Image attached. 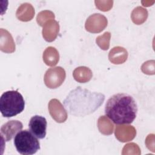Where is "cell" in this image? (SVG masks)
Instances as JSON below:
<instances>
[{
    "instance_id": "ba28073f",
    "label": "cell",
    "mask_w": 155,
    "mask_h": 155,
    "mask_svg": "<svg viewBox=\"0 0 155 155\" xmlns=\"http://www.w3.org/2000/svg\"><path fill=\"white\" fill-rule=\"evenodd\" d=\"M48 108L50 116L56 122L62 123L67 120V111L57 99H51L48 103Z\"/></svg>"
},
{
    "instance_id": "7c38bea8",
    "label": "cell",
    "mask_w": 155,
    "mask_h": 155,
    "mask_svg": "<svg viewBox=\"0 0 155 155\" xmlns=\"http://www.w3.org/2000/svg\"><path fill=\"white\" fill-rule=\"evenodd\" d=\"M0 49L7 53H11L15 51V43L12 36L4 28L0 29Z\"/></svg>"
},
{
    "instance_id": "603a6c76",
    "label": "cell",
    "mask_w": 155,
    "mask_h": 155,
    "mask_svg": "<svg viewBox=\"0 0 155 155\" xmlns=\"http://www.w3.org/2000/svg\"><path fill=\"white\" fill-rule=\"evenodd\" d=\"M141 70L143 73L147 74H154V61H148L143 64Z\"/></svg>"
},
{
    "instance_id": "44dd1931",
    "label": "cell",
    "mask_w": 155,
    "mask_h": 155,
    "mask_svg": "<svg viewBox=\"0 0 155 155\" xmlns=\"http://www.w3.org/2000/svg\"><path fill=\"white\" fill-rule=\"evenodd\" d=\"M122 154H140V148L135 143H130L126 144L122 150Z\"/></svg>"
},
{
    "instance_id": "30bf717a",
    "label": "cell",
    "mask_w": 155,
    "mask_h": 155,
    "mask_svg": "<svg viewBox=\"0 0 155 155\" xmlns=\"http://www.w3.org/2000/svg\"><path fill=\"white\" fill-rule=\"evenodd\" d=\"M114 134L118 140L126 142L133 140L135 137L136 130L133 126L121 125L116 126Z\"/></svg>"
},
{
    "instance_id": "7a4b0ae2",
    "label": "cell",
    "mask_w": 155,
    "mask_h": 155,
    "mask_svg": "<svg viewBox=\"0 0 155 155\" xmlns=\"http://www.w3.org/2000/svg\"><path fill=\"white\" fill-rule=\"evenodd\" d=\"M137 106L134 98L126 93L113 95L107 101L105 115L116 124H128L136 117Z\"/></svg>"
},
{
    "instance_id": "8fae6325",
    "label": "cell",
    "mask_w": 155,
    "mask_h": 155,
    "mask_svg": "<svg viewBox=\"0 0 155 155\" xmlns=\"http://www.w3.org/2000/svg\"><path fill=\"white\" fill-rule=\"evenodd\" d=\"M59 31V25L54 19L50 20L45 23L42 31L44 39L47 42H53L57 38Z\"/></svg>"
},
{
    "instance_id": "6da1fadb",
    "label": "cell",
    "mask_w": 155,
    "mask_h": 155,
    "mask_svg": "<svg viewBox=\"0 0 155 155\" xmlns=\"http://www.w3.org/2000/svg\"><path fill=\"white\" fill-rule=\"evenodd\" d=\"M104 99L105 96L102 93L91 92L78 87L69 93L64 101V105L70 114L83 117L94 112Z\"/></svg>"
},
{
    "instance_id": "5bb4252c",
    "label": "cell",
    "mask_w": 155,
    "mask_h": 155,
    "mask_svg": "<svg viewBox=\"0 0 155 155\" xmlns=\"http://www.w3.org/2000/svg\"><path fill=\"white\" fill-rule=\"evenodd\" d=\"M128 58L127 50L120 46L113 47L108 54L110 61L114 64H120L124 63Z\"/></svg>"
},
{
    "instance_id": "3957f363",
    "label": "cell",
    "mask_w": 155,
    "mask_h": 155,
    "mask_svg": "<svg viewBox=\"0 0 155 155\" xmlns=\"http://www.w3.org/2000/svg\"><path fill=\"white\" fill-rule=\"evenodd\" d=\"M24 107L25 101L23 96L18 91H7L1 96L0 110L4 117L15 116L21 113Z\"/></svg>"
},
{
    "instance_id": "7402d4cb",
    "label": "cell",
    "mask_w": 155,
    "mask_h": 155,
    "mask_svg": "<svg viewBox=\"0 0 155 155\" xmlns=\"http://www.w3.org/2000/svg\"><path fill=\"white\" fill-rule=\"evenodd\" d=\"M94 3L96 7L101 11L107 12L110 10L113 4V1H95Z\"/></svg>"
},
{
    "instance_id": "9c48e42d",
    "label": "cell",
    "mask_w": 155,
    "mask_h": 155,
    "mask_svg": "<svg viewBox=\"0 0 155 155\" xmlns=\"http://www.w3.org/2000/svg\"><path fill=\"white\" fill-rule=\"evenodd\" d=\"M23 125L21 122L18 120H9L1 127V137L2 140L9 141L15 135L21 130Z\"/></svg>"
},
{
    "instance_id": "ffe728a7",
    "label": "cell",
    "mask_w": 155,
    "mask_h": 155,
    "mask_svg": "<svg viewBox=\"0 0 155 155\" xmlns=\"http://www.w3.org/2000/svg\"><path fill=\"white\" fill-rule=\"evenodd\" d=\"M110 38L111 33L108 31H106L102 35L99 36L96 38V44L102 50H107L110 47Z\"/></svg>"
},
{
    "instance_id": "2e32d148",
    "label": "cell",
    "mask_w": 155,
    "mask_h": 155,
    "mask_svg": "<svg viewBox=\"0 0 155 155\" xmlns=\"http://www.w3.org/2000/svg\"><path fill=\"white\" fill-rule=\"evenodd\" d=\"M42 58L46 65L48 66H54L59 61V54L54 47H48L44 50Z\"/></svg>"
},
{
    "instance_id": "8992f818",
    "label": "cell",
    "mask_w": 155,
    "mask_h": 155,
    "mask_svg": "<svg viewBox=\"0 0 155 155\" xmlns=\"http://www.w3.org/2000/svg\"><path fill=\"white\" fill-rule=\"evenodd\" d=\"M107 24L108 21L105 16L100 13H94L86 20L85 27L87 31L97 33L104 30L107 26Z\"/></svg>"
},
{
    "instance_id": "277c9868",
    "label": "cell",
    "mask_w": 155,
    "mask_h": 155,
    "mask_svg": "<svg viewBox=\"0 0 155 155\" xmlns=\"http://www.w3.org/2000/svg\"><path fill=\"white\" fill-rule=\"evenodd\" d=\"M14 145L18 153L23 155H31L40 149L38 139L29 130L19 131L14 138Z\"/></svg>"
},
{
    "instance_id": "e0dca14e",
    "label": "cell",
    "mask_w": 155,
    "mask_h": 155,
    "mask_svg": "<svg viewBox=\"0 0 155 155\" xmlns=\"http://www.w3.org/2000/svg\"><path fill=\"white\" fill-rule=\"evenodd\" d=\"M99 131L104 135H110L113 132L114 125L105 116H101L97 120Z\"/></svg>"
},
{
    "instance_id": "9a60e30c",
    "label": "cell",
    "mask_w": 155,
    "mask_h": 155,
    "mask_svg": "<svg viewBox=\"0 0 155 155\" xmlns=\"http://www.w3.org/2000/svg\"><path fill=\"white\" fill-rule=\"evenodd\" d=\"M73 76L77 82L85 83L91 80L93 76V73L88 67L81 66L77 67L74 70Z\"/></svg>"
},
{
    "instance_id": "5b68a950",
    "label": "cell",
    "mask_w": 155,
    "mask_h": 155,
    "mask_svg": "<svg viewBox=\"0 0 155 155\" xmlns=\"http://www.w3.org/2000/svg\"><path fill=\"white\" fill-rule=\"evenodd\" d=\"M65 76V71L61 67L50 68L45 73L44 83L48 88H56L62 84Z\"/></svg>"
},
{
    "instance_id": "ac0fdd59",
    "label": "cell",
    "mask_w": 155,
    "mask_h": 155,
    "mask_svg": "<svg viewBox=\"0 0 155 155\" xmlns=\"http://www.w3.org/2000/svg\"><path fill=\"white\" fill-rule=\"evenodd\" d=\"M147 17H148L147 10L142 7H136L132 11L131 14V18L132 21L137 25H140L143 24L147 20Z\"/></svg>"
},
{
    "instance_id": "d6986e66",
    "label": "cell",
    "mask_w": 155,
    "mask_h": 155,
    "mask_svg": "<svg viewBox=\"0 0 155 155\" xmlns=\"http://www.w3.org/2000/svg\"><path fill=\"white\" fill-rule=\"evenodd\" d=\"M55 16L53 12L50 10H44L38 13L36 17V21L40 26L43 27L46 22L53 20Z\"/></svg>"
},
{
    "instance_id": "52a82bcc",
    "label": "cell",
    "mask_w": 155,
    "mask_h": 155,
    "mask_svg": "<svg viewBox=\"0 0 155 155\" xmlns=\"http://www.w3.org/2000/svg\"><path fill=\"white\" fill-rule=\"evenodd\" d=\"M47 125L46 119L39 115L33 116L28 124L30 131L39 139H44L45 137Z\"/></svg>"
},
{
    "instance_id": "4fadbf2b",
    "label": "cell",
    "mask_w": 155,
    "mask_h": 155,
    "mask_svg": "<svg viewBox=\"0 0 155 155\" xmlns=\"http://www.w3.org/2000/svg\"><path fill=\"white\" fill-rule=\"evenodd\" d=\"M35 12L33 5L28 2L22 4L16 12V18L21 21L27 22L31 21L35 15Z\"/></svg>"
}]
</instances>
